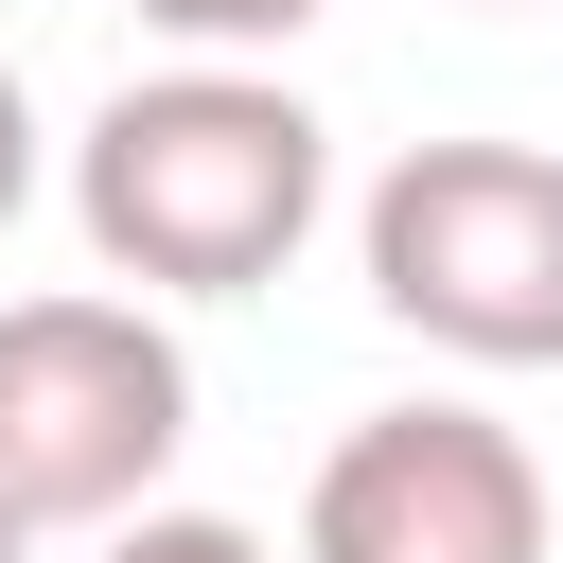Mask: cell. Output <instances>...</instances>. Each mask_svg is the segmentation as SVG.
Wrapping results in <instances>:
<instances>
[{
  "instance_id": "6da1fadb",
  "label": "cell",
  "mask_w": 563,
  "mask_h": 563,
  "mask_svg": "<svg viewBox=\"0 0 563 563\" xmlns=\"http://www.w3.org/2000/svg\"><path fill=\"white\" fill-rule=\"evenodd\" d=\"M334 211V123L264 53L123 70L70 141V229L123 299H264Z\"/></svg>"
},
{
  "instance_id": "7a4b0ae2",
  "label": "cell",
  "mask_w": 563,
  "mask_h": 563,
  "mask_svg": "<svg viewBox=\"0 0 563 563\" xmlns=\"http://www.w3.org/2000/svg\"><path fill=\"white\" fill-rule=\"evenodd\" d=\"M176 440H194V352L158 299H123V282L0 299V528L88 545V528L158 510Z\"/></svg>"
},
{
  "instance_id": "3957f363",
  "label": "cell",
  "mask_w": 563,
  "mask_h": 563,
  "mask_svg": "<svg viewBox=\"0 0 563 563\" xmlns=\"http://www.w3.org/2000/svg\"><path fill=\"white\" fill-rule=\"evenodd\" d=\"M369 299L457 369H563V158L545 141H405L352 194Z\"/></svg>"
},
{
  "instance_id": "277c9868",
  "label": "cell",
  "mask_w": 563,
  "mask_h": 563,
  "mask_svg": "<svg viewBox=\"0 0 563 563\" xmlns=\"http://www.w3.org/2000/svg\"><path fill=\"white\" fill-rule=\"evenodd\" d=\"M299 563H545V457L493 405H369L299 493Z\"/></svg>"
},
{
  "instance_id": "5b68a950",
  "label": "cell",
  "mask_w": 563,
  "mask_h": 563,
  "mask_svg": "<svg viewBox=\"0 0 563 563\" xmlns=\"http://www.w3.org/2000/svg\"><path fill=\"white\" fill-rule=\"evenodd\" d=\"M141 35H176V53H282V35H317L334 0H123Z\"/></svg>"
},
{
  "instance_id": "8992f818",
  "label": "cell",
  "mask_w": 563,
  "mask_h": 563,
  "mask_svg": "<svg viewBox=\"0 0 563 563\" xmlns=\"http://www.w3.org/2000/svg\"><path fill=\"white\" fill-rule=\"evenodd\" d=\"M88 563H282V545L229 510H123V528H88Z\"/></svg>"
},
{
  "instance_id": "52a82bcc",
  "label": "cell",
  "mask_w": 563,
  "mask_h": 563,
  "mask_svg": "<svg viewBox=\"0 0 563 563\" xmlns=\"http://www.w3.org/2000/svg\"><path fill=\"white\" fill-rule=\"evenodd\" d=\"M35 176H53V141H35V88H18V53H0V229L35 211Z\"/></svg>"
},
{
  "instance_id": "ba28073f",
  "label": "cell",
  "mask_w": 563,
  "mask_h": 563,
  "mask_svg": "<svg viewBox=\"0 0 563 563\" xmlns=\"http://www.w3.org/2000/svg\"><path fill=\"white\" fill-rule=\"evenodd\" d=\"M0 563H35V528H0Z\"/></svg>"
},
{
  "instance_id": "9c48e42d",
  "label": "cell",
  "mask_w": 563,
  "mask_h": 563,
  "mask_svg": "<svg viewBox=\"0 0 563 563\" xmlns=\"http://www.w3.org/2000/svg\"><path fill=\"white\" fill-rule=\"evenodd\" d=\"M493 18H510V0H493Z\"/></svg>"
}]
</instances>
